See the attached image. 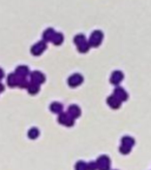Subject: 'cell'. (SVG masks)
<instances>
[{
    "instance_id": "obj_1",
    "label": "cell",
    "mask_w": 151,
    "mask_h": 170,
    "mask_svg": "<svg viewBox=\"0 0 151 170\" xmlns=\"http://www.w3.org/2000/svg\"><path fill=\"white\" fill-rule=\"evenodd\" d=\"M96 163H97L98 170H110V157L106 155L99 156L96 161Z\"/></svg>"
},
{
    "instance_id": "obj_2",
    "label": "cell",
    "mask_w": 151,
    "mask_h": 170,
    "mask_svg": "<svg viewBox=\"0 0 151 170\" xmlns=\"http://www.w3.org/2000/svg\"><path fill=\"white\" fill-rule=\"evenodd\" d=\"M103 40V33L101 31H94L90 37V41H89V45L92 46V47H97L99 46Z\"/></svg>"
},
{
    "instance_id": "obj_3",
    "label": "cell",
    "mask_w": 151,
    "mask_h": 170,
    "mask_svg": "<svg viewBox=\"0 0 151 170\" xmlns=\"http://www.w3.org/2000/svg\"><path fill=\"white\" fill-rule=\"evenodd\" d=\"M58 122L60 123L61 125H65V127H72L74 120L71 117L67 112H60L59 116H58Z\"/></svg>"
},
{
    "instance_id": "obj_4",
    "label": "cell",
    "mask_w": 151,
    "mask_h": 170,
    "mask_svg": "<svg viewBox=\"0 0 151 170\" xmlns=\"http://www.w3.org/2000/svg\"><path fill=\"white\" fill-rule=\"evenodd\" d=\"M46 49V43L45 41H38L37 44H34L31 49V52L34 54V56H39Z\"/></svg>"
},
{
    "instance_id": "obj_5",
    "label": "cell",
    "mask_w": 151,
    "mask_h": 170,
    "mask_svg": "<svg viewBox=\"0 0 151 170\" xmlns=\"http://www.w3.org/2000/svg\"><path fill=\"white\" fill-rule=\"evenodd\" d=\"M81 82H83V77H81L79 73L72 75L70 78H69V80H67V83H69V85H70L71 88H76L78 85H81Z\"/></svg>"
},
{
    "instance_id": "obj_6",
    "label": "cell",
    "mask_w": 151,
    "mask_h": 170,
    "mask_svg": "<svg viewBox=\"0 0 151 170\" xmlns=\"http://www.w3.org/2000/svg\"><path fill=\"white\" fill-rule=\"evenodd\" d=\"M31 80H32V83L39 85V84L45 82V76L39 71H34V72L31 73Z\"/></svg>"
},
{
    "instance_id": "obj_7",
    "label": "cell",
    "mask_w": 151,
    "mask_h": 170,
    "mask_svg": "<svg viewBox=\"0 0 151 170\" xmlns=\"http://www.w3.org/2000/svg\"><path fill=\"white\" fill-rule=\"evenodd\" d=\"M113 96L119 100L121 103L128 99V93H126V91L124 90V89H122V88H119V86L116 88V90L113 91Z\"/></svg>"
},
{
    "instance_id": "obj_8",
    "label": "cell",
    "mask_w": 151,
    "mask_h": 170,
    "mask_svg": "<svg viewBox=\"0 0 151 170\" xmlns=\"http://www.w3.org/2000/svg\"><path fill=\"white\" fill-rule=\"evenodd\" d=\"M123 78H124V76H123V73H122L121 71H115V72L111 75L110 82L113 85H118L122 80H123Z\"/></svg>"
},
{
    "instance_id": "obj_9",
    "label": "cell",
    "mask_w": 151,
    "mask_h": 170,
    "mask_svg": "<svg viewBox=\"0 0 151 170\" xmlns=\"http://www.w3.org/2000/svg\"><path fill=\"white\" fill-rule=\"evenodd\" d=\"M67 113L70 115L73 120H76V118H78V117L81 116V108L77 106V105H71L70 108H69V110H67Z\"/></svg>"
},
{
    "instance_id": "obj_10",
    "label": "cell",
    "mask_w": 151,
    "mask_h": 170,
    "mask_svg": "<svg viewBox=\"0 0 151 170\" xmlns=\"http://www.w3.org/2000/svg\"><path fill=\"white\" fill-rule=\"evenodd\" d=\"M108 104H109V106H110L111 109H118L121 106V102L117 99L113 95L108 98Z\"/></svg>"
},
{
    "instance_id": "obj_11",
    "label": "cell",
    "mask_w": 151,
    "mask_h": 170,
    "mask_svg": "<svg viewBox=\"0 0 151 170\" xmlns=\"http://www.w3.org/2000/svg\"><path fill=\"white\" fill-rule=\"evenodd\" d=\"M29 73H30L29 68H27V66H24V65L18 66V68H17V70H15V75H17L18 77H26Z\"/></svg>"
},
{
    "instance_id": "obj_12",
    "label": "cell",
    "mask_w": 151,
    "mask_h": 170,
    "mask_svg": "<svg viewBox=\"0 0 151 170\" xmlns=\"http://www.w3.org/2000/svg\"><path fill=\"white\" fill-rule=\"evenodd\" d=\"M17 83H18V76L15 73H11L7 76V85L13 88V86H17Z\"/></svg>"
},
{
    "instance_id": "obj_13",
    "label": "cell",
    "mask_w": 151,
    "mask_h": 170,
    "mask_svg": "<svg viewBox=\"0 0 151 170\" xmlns=\"http://www.w3.org/2000/svg\"><path fill=\"white\" fill-rule=\"evenodd\" d=\"M50 110L52 111V112H54V113H60V112H63V105H61L60 103H58V102H53L52 104H51L50 106Z\"/></svg>"
},
{
    "instance_id": "obj_14",
    "label": "cell",
    "mask_w": 151,
    "mask_h": 170,
    "mask_svg": "<svg viewBox=\"0 0 151 170\" xmlns=\"http://www.w3.org/2000/svg\"><path fill=\"white\" fill-rule=\"evenodd\" d=\"M122 145H125V147H133L135 145V140L130 137V136H125V137H123L122 138Z\"/></svg>"
},
{
    "instance_id": "obj_15",
    "label": "cell",
    "mask_w": 151,
    "mask_h": 170,
    "mask_svg": "<svg viewBox=\"0 0 151 170\" xmlns=\"http://www.w3.org/2000/svg\"><path fill=\"white\" fill-rule=\"evenodd\" d=\"M54 33H56V32L52 30V29H47V30L44 32V34H43L44 41H49V40H52L53 36H54Z\"/></svg>"
},
{
    "instance_id": "obj_16",
    "label": "cell",
    "mask_w": 151,
    "mask_h": 170,
    "mask_svg": "<svg viewBox=\"0 0 151 170\" xmlns=\"http://www.w3.org/2000/svg\"><path fill=\"white\" fill-rule=\"evenodd\" d=\"M26 89H27V91L30 92L31 95H36V93L39 92V85H37V84H34V83H30L29 86H27Z\"/></svg>"
},
{
    "instance_id": "obj_17",
    "label": "cell",
    "mask_w": 151,
    "mask_h": 170,
    "mask_svg": "<svg viewBox=\"0 0 151 170\" xmlns=\"http://www.w3.org/2000/svg\"><path fill=\"white\" fill-rule=\"evenodd\" d=\"M29 82L26 79V77H18V83H17V86H19L21 89H24V88H27L29 86Z\"/></svg>"
},
{
    "instance_id": "obj_18",
    "label": "cell",
    "mask_w": 151,
    "mask_h": 170,
    "mask_svg": "<svg viewBox=\"0 0 151 170\" xmlns=\"http://www.w3.org/2000/svg\"><path fill=\"white\" fill-rule=\"evenodd\" d=\"M63 40H64V37H63L61 33H54V36L52 38V41H53L54 45H60L63 43Z\"/></svg>"
},
{
    "instance_id": "obj_19",
    "label": "cell",
    "mask_w": 151,
    "mask_h": 170,
    "mask_svg": "<svg viewBox=\"0 0 151 170\" xmlns=\"http://www.w3.org/2000/svg\"><path fill=\"white\" fill-rule=\"evenodd\" d=\"M27 136H29V138H31V140H36L39 136V130L37 128H32L27 132Z\"/></svg>"
},
{
    "instance_id": "obj_20",
    "label": "cell",
    "mask_w": 151,
    "mask_h": 170,
    "mask_svg": "<svg viewBox=\"0 0 151 170\" xmlns=\"http://www.w3.org/2000/svg\"><path fill=\"white\" fill-rule=\"evenodd\" d=\"M76 170H88V163H85L84 161H78L74 165Z\"/></svg>"
},
{
    "instance_id": "obj_21",
    "label": "cell",
    "mask_w": 151,
    "mask_h": 170,
    "mask_svg": "<svg viewBox=\"0 0 151 170\" xmlns=\"http://www.w3.org/2000/svg\"><path fill=\"white\" fill-rule=\"evenodd\" d=\"M90 49V45H89V43L88 41H85V43H83L81 45H78V51L81 52V53H84V52H88Z\"/></svg>"
},
{
    "instance_id": "obj_22",
    "label": "cell",
    "mask_w": 151,
    "mask_h": 170,
    "mask_svg": "<svg viewBox=\"0 0 151 170\" xmlns=\"http://www.w3.org/2000/svg\"><path fill=\"white\" fill-rule=\"evenodd\" d=\"M86 40H85V37L83 36V34H78V36H76L74 37V43L77 44V45H81L83 43H85Z\"/></svg>"
},
{
    "instance_id": "obj_23",
    "label": "cell",
    "mask_w": 151,
    "mask_h": 170,
    "mask_svg": "<svg viewBox=\"0 0 151 170\" xmlns=\"http://www.w3.org/2000/svg\"><path fill=\"white\" fill-rule=\"evenodd\" d=\"M130 149L129 147H125V145H122L121 148H119V151H121V154H124V155H128L129 152H130Z\"/></svg>"
},
{
    "instance_id": "obj_24",
    "label": "cell",
    "mask_w": 151,
    "mask_h": 170,
    "mask_svg": "<svg viewBox=\"0 0 151 170\" xmlns=\"http://www.w3.org/2000/svg\"><path fill=\"white\" fill-rule=\"evenodd\" d=\"M98 167H97V163L96 162H90L88 163V170H97Z\"/></svg>"
},
{
    "instance_id": "obj_25",
    "label": "cell",
    "mask_w": 151,
    "mask_h": 170,
    "mask_svg": "<svg viewBox=\"0 0 151 170\" xmlns=\"http://www.w3.org/2000/svg\"><path fill=\"white\" fill-rule=\"evenodd\" d=\"M2 78H4V71L0 69V80L2 79Z\"/></svg>"
},
{
    "instance_id": "obj_26",
    "label": "cell",
    "mask_w": 151,
    "mask_h": 170,
    "mask_svg": "<svg viewBox=\"0 0 151 170\" xmlns=\"http://www.w3.org/2000/svg\"><path fill=\"white\" fill-rule=\"evenodd\" d=\"M1 91H4V85L0 83V92H1Z\"/></svg>"
}]
</instances>
